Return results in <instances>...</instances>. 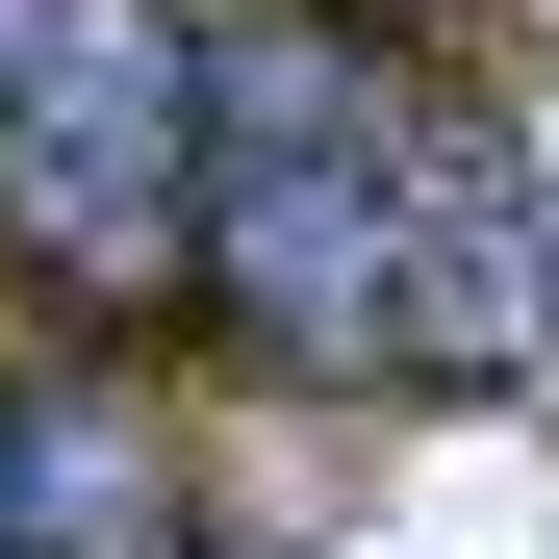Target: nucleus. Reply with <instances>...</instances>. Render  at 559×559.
Here are the masks:
<instances>
[{
  "label": "nucleus",
  "instance_id": "nucleus-3",
  "mask_svg": "<svg viewBox=\"0 0 559 559\" xmlns=\"http://www.w3.org/2000/svg\"><path fill=\"white\" fill-rule=\"evenodd\" d=\"M0 559H178V457L128 407L26 382V407H0Z\"/></svg>",
  "mask_w": 559,
  "mask_h": 559
},
{
  "label": "nucleus",
  "instance_id": "nucleus-2",
  "mask_svg": "<svg viewBox=\"0 0 559 559\" xmlns=\"http://www.w3.org/2000/svg\"><path fill=\"white\" fill-rule=\"evenodd\" d=\"M0 254L51 306L204 280V26L178 0H0Z\"/></svg>",
  "mask_w": 559,
  "mask_h": 559
},
{
  "label": "nucleus",
  "instance_id": "nucleus-4",
  "mask_svg": "<svg viewBox=\"0 0 559 559\" xmlns=\"http://www.w3.org/2000/svg\"><path fill=\"white\" fill-rule=\"evenodd\" d=\"M0 407H26V382H0Z\"/></svg>",
  "mask_w": 559,
  "mask_h": 559
},
{
  "label": "nucleus",
  "instance_id": "nucleus-1",
  "mask_svg": "<svg viewBox=\"0 0 559 559\" xmlns=\"http://www.w3.org/2000/svg\"><path fill=\"white\" fill-rule=\"evenodd\" d=\"M204 280L306 382H509L534 306H559L509 153L331 0H229L204 26Z\"/></svg>",
  "mask_w": 559,
  "mask_h": 559
}]
</instances>
